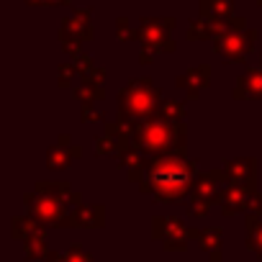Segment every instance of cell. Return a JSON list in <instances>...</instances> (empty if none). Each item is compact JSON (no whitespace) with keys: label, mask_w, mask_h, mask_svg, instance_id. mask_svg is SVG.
<instances>
[{"label":"cell","mask_w":262,"mask_h":262,"mask_svg":"<svg viewBox=\"0 0 262 262\" xmlns=\"http://www.w3.org/2000/svg\"><path fill=\"white\" fill-rule=\"evenodd\" d=\"M172 29L175 21L172 18H144L142 26L137 29V41L142 44V62L149 64L155 54L160 52H175L172 44Z\"/></svg>","instance_id":"obj_4"},{"label":"cell","mask_w":262,"mask_h":262,"mask_svg":"<svg viewBox=\"0 0 262 262\" xmlns=\"http://www.w3.org/2000/svg\"><path fill=\"white\" fill-rule=\"evenodd\" d=\"M131 144L149 157H167V155L183 157L188 147V126L185 121H172L160 113L137 123Z\"/></svg>","instance_id":"obj_2"},{"label":"cell","mask_w":262,"mask_h":262,"mask_svg":"<svg viewBox=\"0 0 262 262\" xmlns=\"http://www.w3.org/2000/svg\"><path fill=\"white\" fill-rule=\"evenodd\" d=\"M72 221L75 224H88V226H98L100 221H103V208L100 206H80L77 208V213L72 216Z\"/></svg>","instance_id":"obj_16"},{"label":"cell","mask_w":262,"mask_h":262,"mask_svg":"<svg viewBox=\"0 0 262 262\" xmlns=\"http://www.w3.org/2000/svg\"><path fill=\"white\" fill-rule=\"evenodd\" d=\"M195 162L180 155L155 157L147 175L142 178V193H152L157 201H178L195 183Z\"/></svg>","instance_id":"obj_1"},{"label":"cell","mask_w":262,"mask_h":262,"mask_svg":"<svg viewBox=\"0 0 262 262\" xmlns=\"http://www.w3.org/2000/svg\"><path fill=\"white\" fill-rule=\"evenodd\" d=\"M160 113L165 118H172V121H185V105L180 100H167L160 105Z\"/></svg>","instance_id":"obj_17"},{"label":"cell","mask_w":262,"mask_h":262,"mask_svg":"<svg viewBox=\"0 0 262 262\" xmlns=\"http://www.w3.org/2000/svg\"><path fill=\"white\" fill-rule=\"evenodd\" d=\"M72 198V195H70ZM26 206L29 211L47 221V224H57V221H64V213H67V203L64 198H54V195H44V193H36V195H26Z\"/></svg>","instance_id":"obj_8"},{"label":"cell","mask_w":262,"mask_h":262,"mask_svg":"<svg viewBox=\"0 0 262 262\" xmlns=\"http://www.w3.org/2000/svg\"><path fill=\"white\" fill-rule=\"evenodd\" d=\"M116 36H118L121 41H131V39H137V31L128 29V21H126V18H118V24H116Z\"/></svg>","instance_id":"obj_19"},{"label":"cell","mask_w":262,"mask_h":262,"mask_svg":"<svg viewBox=\"0 0 262 262\" xmlns=\"http://www.w3.org/2000/svg\"><path fill=\"white\" fill-rule=\"evenodd\" d=\"M67 142H70V137H62L59 144H54L49 149V155H47V167L49 170H67L72 165V160L80 157V149L77 147H70Z\"/></svg>","instance_id":"obj_12"},{"label":"cell","mask_w":262,"mask_h":262,"mask_svg":"<svg viewBox=\"0 0 262 262\" xmlns=\"http://www.w3.org/2000/svg\"><path fill=\"white\" fill-rule=\"evenodd\" d=\"M226 172H221V170H211V172H206V175H201L198 180H195V185H193V208H190V213L193 216H201V213H208V206L213 203V198L224 190V185H226Z\"/></svg>","instance_id":"obj_7"},{"label":"cell","mask_w":262,"mask_h":262,"mask_svg":"<svg viewBox=\"0 0 262 262\" xmlns=\"http://www.w3.org/2000/svg\"><path fill=\"white\" fill-rule=\"evenodd\" d=\"M208 80H211V67H208V64H201V67H193V70H188L185 75H180V77H178V88L185 90V95H188L190 100H195V98L208 88Z\"/></svg>","instance_id":"obj_10"},{"label":"cell","mask_w":262,"mask_h":262,"mask_svg":"<svg viewBox=\"0 0 262 262\" xmlns=\"http://www.w3.org/2000/svg\"><path fill=\"white\" fill-rule=\"evenodd\" d=\"M231 21H234V18H231ZM231 21L224 24V21H216V18H206V16H201L198 21L190 24L188 36H190L193 41H201V39H216V36H221V34L231 26Z\"/></svg>","instance_id":"obj_13"},{"label":"cell","mask_w":262,"mask_h":262,"mask_svg":"<svg viewBox=\"0 0 262 262\" xmlns=\"http://www.w3.org/2000/svg\"><path fill=\"white\" fill-rule=\"evenodd\" d=\"M236 100H262V70H247L234 88Z\"/></svg>","instance_id":"obj_11"},{"label":"cell","mask_w":262,"mask_h":262,"mask_svg":"<svg viewBox=\"0 0 262 262\" xmlns=\"http://www.w3.org/2000/svg\"><path fill=\"white\" fill-rule=\"evenodd\" d=\"M29 6H67L70 0H26Z\"/></svg>","instance_id":"obj_21"},{"label":"cell","mask_w":262,"mask_h":262,"mask_svg":"<svg viewBox=\"0 0 262 262\" xmlns=\"http://www.w3.org/2000/svg\"><path fill=\"white\" fill-rule=\"evenodd\" d=\"M103 111L93 108V103H82V121H103Z\"/></svg>","instance_id":"obj_20"},{"label":"cell","mask_w":262,"mask_h":262,"mask_svg":"<svg viewBox=\"0 0 262 262\" xmlns=\"http://www.w3.org/2000/svg\"><path fill=\"white\" fill-rule=\"evenodd\" d=\"M160 111V90L152 85L149 77L144 80H131L118 93V116L121 121L139 123L152 118Z\"/></svg>","instance_id":"obj_3"},{"label":"cell","mask_w":262,"mask_h":262,"mask_svg":"<svg viewBox=\"0 0 262 262\" xmlns=\"http://www.w3.org/2000/svg\"><path fill=\"white\" fill-rule=\"evenodd\" d=\"M254 41H257V31L254 29H244L242 18H234L231 26L213 39V52L226 57L229 62H244L247 54L254 49Z\"/></svg>","instance_id":"obj_5"},{"label":"cell","mask_w":262,"mask_h":262,"mask_svg":"<svg viewBox=\"0 0 262 262\" xmlns=\"http://www.w3.org/2000/svg\"><path fill=\"white\" fill-rule=\"evenodd\" d=\"M257 195H254V185H242V183H231L224 195H221V203H224V213L226 216H234L239 211H244L247 206H254Z\"/></svg>","instance_id":"obj_9"},{"label":"cell","mask_w":262,"mask_h":262,"mask_svg":"<svg viewBox=\"0 0 262 262\" xmlns=\"http://www.w3.org/2000/svg\"><path fill=\"white\" fill-rule=\"evenodd\" d=\"M226 178L231 183H242V185H254V175H257V160H231L226 167H224Z\"/></svg>","instance_id":"obj_14"},{"label":"cell","mask_w":262,"mask_h":262,"mask_svg":"<svg viewBox=\"0 0 262 262\" xmlns=\"http://www.w3.org/2000/svg\"><path fill=\"white\" fill-rule=\"evenodd\" d=\"M257 3H259V6H262V0H257Z\"/></svg>","instance_id":"obj_22"},{"label":"cell","mask_w":262,"mask_h":262,"mask_svg":"<svg viewBox=\"0 0 262 262\" xmlns=\"http://www.w3.org/2000/svg\"><path fill=\"white\" fill-rule=\"evenodd\" d=\"M90 16H93V11H90V8H82V11H77V13L64 24V29L59 31V39H62V44H64V52H67L70 57H77V54L82 52V41H90V39H93Z\"/></svg>","instance_id":"obj_6"},{"label":"cell","mask_w":262,"mask_h":262,"mask_svg":"<svg viewBox=\"0 0 262 262\" xmlns=\"http://www.w3.org/2000/svg\"><path fill=\"white\" fill-rule=\"evenodd\" d=\"M198 11L206 18H216V21L229 24L234 18V0H201Z\"/></svg>","instance_id":"obj_15"},{"label":"cell","mask_w":262,"mask_h":262,"mask_svg":"<svg viewBox=\"0 0 262 262\" xmlns=\"http://www.w3.org/2000/svg\"><path fill=\"white\" fill-rule=\"evenodd\" d=\"M247 236H249V244L262 252V219H249V229H247Z\"/></svg>","instance_id":"obj_18"}]
</instances>
